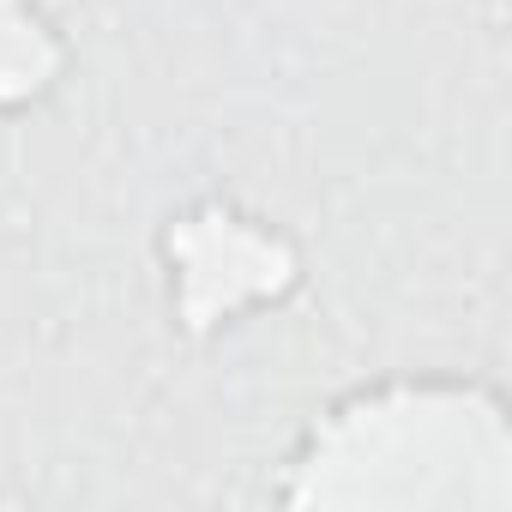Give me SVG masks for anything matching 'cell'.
<instances>
[{"instance_id": "obj_3", "label": "cell", "mask_w": 512, "mask_h": 512, "mask_svg": "<svg viewBox=\"0 0 512 512\" xmlns=\"http://www.w3.org/2000/svg\"><path fill=\"white\" fill-rule=\"evenodd\" d=\"M73 67L67 31L43 0H0V121L43 109Z\"/></svg>"}, {"instance_id": "obj_2", "label": "cell", "mask_w": 512, "mask_h": 512, "mask_svg": "<svg viewBox=\"0 0 512 512\" xmlns=\"http://www.w3.org/2000/svg\"><path fill=\"white\" fill-rule=\"evenodd\" d=\"M157 266L169 326L193 344L284 308L308 284L302 241L229 193H199L157 223Z\"/></svg>"}, {"instance_id": "obj_1", "label": "cell", "mask_w": 512, "mask_h": 512, "mask_svg": "<svg viewBox=\"0 0 512 512\" xmlns=\"http://www.w3.org/2000/svg\"><path fill=\"white\" fill-rule=\"evenodd\" d=\"M272 500L290 512H506L512 404L476 374L344 386L290 440Z\"/></svg>"}]
</instances>
